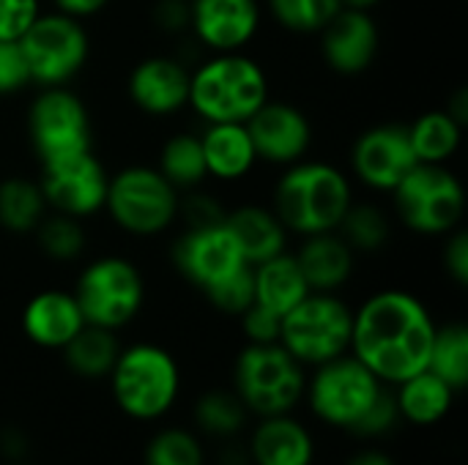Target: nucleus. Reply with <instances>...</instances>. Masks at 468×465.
I'll use <instances>...</instances> for the list:
<instances>
[{
  "instance_id": "f257e3e1",
  "label": "nucleus",
  "mask_w": 468,
  "mask_h": 465,
  "mask_svg": "<svg viewBox=\"0 0 468 465\" xmlns=\"http://www.w3.org/2000/svg\"><path fill=\"white\" fill-rule=\"evenodd\" d=\"M436 326L439 323L420 296L403 288H384L354 310L348 354H354L381 384L398 386L428 370Z\"/></svg>"
},
{
  "instance_id": "f03ea898",
  "label": "nucleus",
  "mask_w": 468,
  "mask_h": 465,
  "mask_svg": "<svg viewBox=\"0 0 468 465\" xmlns=\"http://www.w3.org/2000/svg\"><path fill=\"white\" fill-rule=\"evenodd\" d=\"M351 203V175L332 162L310 156L282 167L271 189V211L299 238L337 230Z\"/></svg>"
},
{
  "instance_id": "7ed1b4c3",
  "label": "nucleus",
  "mask_w": 468,
  "mask_h": 465,
  "mask_svg": "<svg viewBox=\"0 0 468 465\" xmlns=\"http://www.w3.org/2000/svg\"><path fill=\"white\" fill-rule=\"evenodd\" d=\"M271 99L266 69L241 52H208L189 69V110L203 123H247Z\"/></svg>"
},
{
  "instance_id": "20e7f679",
  "label": "nucleus",
  "mask_w": 468,
  "mask_h": 465,
  "mask_svg": "<svg viewBox=\"0 0 468 465\" xmlns=\"http://www.w3.org/2000/svg\"><path fill=\"white\" fill-rule=\"evenodd\" d=\"M107 378L118 411L134 422L167 417L181 395V367L156 343L123 345Z\"/></svg>"
},
{
  "instance_id": "39448f33",
  "label": "nucleus",
  "mask_w": 468,
  "mask_h": 465,
  "mask_svg": "<svg viewBox=\"0 0 468 465\" xmlns=\"http://www.w3.org/2000/svg\"><path fill=\"white\" fill-rule=\"evenodd\" d=\"M181 192L154 164H126L110 173L104 214L134 238H156L178 222Z\"/></svg>"
},
{
  "instance_id": "423d86ee",
  "label": "nucleus",
  "mask_w": 468,
  "mask_h": 465,
  "mask_svg": "<svg viewBox=\"0 0 468 465\" xmlns=\"http://www.w3.org/2000/svg\"><path fill=\"white\" fill-rule=\"evenodd\" d=\"M389 197L395 217L417 236L444 238L466 217V186L450 164H414Z\"/></svg>"
},
{
  "instance_id": "0eeeda50",
  "label": "nucleus",
  "mask_w": 468,
  "mask_h": 465,
  "mask_svg": "<svg viewBox=\"0 0 468 465\" xmlns=\"http://www.w3.org/2000/svg\"><path fill=\"white\" fill-rule=\"evenodd\" d=\"M307 373L280 343H247L233 362V392L258 419L291 414L304 400Z\"/></svg>"
},
{
  "instance_id": "6e6552de",
  "label": "nucleus",
  "mask_w": 468,
  "mask_h": 465,
  "mask_svg": "<svg viewBox=\"0 0 468 465\" xmlns=\"http://www.w3.org/2000/svg\"><path fill=\"white\" fill-rule=\"evenodd\" d=\"M71 293L85 323L121 332L145 307V277L132 258L101 255L82 266Z\"/></svg>"
},
{
  "instance_id": "1a4fd4ad",
  "label": "nucleus",
  "mask_w": 468,
  "mask_h": 465,
  "mask_svg": "<svg viewBox=\"0 0 468 465\" xmlns=\"http://www.w3.org/2000/svg\"><path fill=\"white\" fill-rule=\"evenodd\" d=\"M354 307L337 293H307L282 315L280 345L304 367H318L351 351Z\"/></svg>"
},
{
  "instance_id": "9d476101",
  "label": "nucleus",
  "mask_w": 468,
  "mask_h": 465,
  "mask_svg": "<svg viewBox=\"0 0 468 465\" xmlns=\"http://www.w3.org/2000/svg\"><path fill=\"white\" fill-rule=\"evenodd\" d=\"M19 47L36 88L71 85L90 58V36L82 19L55 8L38 14V19L19 38Z\"/></svg>"
},
{
  "instance_id": "9b49d317",
  "label": "nucleus",
  "mask_w": 468,
  "mask_h": 465,
  "mask_svg": "<svg viewBox=\"0 0 468 465\" xmlns=\"http://www.w3.org/2000/svg\"><path fill=\"white\" fill-rule=\"evenodd\" d=\"M27 143L38 164L93 151V118L80 93L69 85L38 88L27 104Z\"/></svg>"
},
{
  "instance_id": "f8f14e48",
  "label": "nucleus",
  "mask_w": 468,
  "mask_h": 465,
  "mask_svg": "<svg viewBox=\"0 0 468 465\" xmlns=\"http://www.w3.org/2000/svg\"><path fill=\"white\" fill-rule=\"evenodd\" d=\"M313 370L315 373L307 378L304 386L310 411L318 422L348 433L387 386L354 354H343Z\"/></svg>"
},
{
  "instance_id": "ddd939ff",
  "label": "nucleus",
  "mask_w": 468,
  "mask_h": 465,
  "mask_svg": "<svg viewBox=\"0 0 468 465\" xmlns=\"http://www.w3.org/2000/svg\"><path fill=\"white\" fill-rule=\"evenodd\" d=\"M38 167L41 173L36 181L49 211L69 214L74 219H90L104 211L110 173L93 151L52 159Z\"/></svg>"
},
{
  "instance_id": "4468645a",
  "label": "nucleus",
  "mask_w": 468,
  "mask_h": 465,
  "mask_svg": "<svg viewBox=\"0 0 468 465\" xmlns=\"http://www.w3.org/2000/svg\"><path fill=\"white\" fill-rule=\"evenodd\" d=\"M351 175L370 192L389 195L417 162L406 123H376L351 145Z\"/></svg>"
},
{
  "instance_id": "2eb2a0df",
  "label": "nucleus",
  "mask_w": 468,
  "mask_h": 465,
  "mask_svg": "<svg viewBox=\"0 0 468 465\" xmlns=\"http://www.w3.org/2000/svg\"><path fill=\"white\" fill-rule=\"evenodd\" d=\"M170 263L200 293L250 266L225 222L211 227H184L170 247Z\"/></svg>"
},
{
  "instance_id": "dca6fc26",
  "label": "nucleus",
  "mask_w": 468,
  "mask_h": 465,
  "mask_svg": "<svg viewBox=\"0 0 468 465\" xmlns=\"http://www.w3.org/2000/svg\"><path fill=\"white\" fill-rule=\"evenodd\" d=\"M247 132L252 137L258 162L271 167H288L310 156L315 143V129L310 115L282 99H269L250 121Z\"/></svg>"
},
{
  "instance_id": "f3484780",
  "label": "nucleus",
  "mask_w": 468,
  "mask_h": 465,
  "mask_svg": "<svg viewBox=\"0 0 468 465\" xmlns=\"http://www.w3.org/2000/svg\"><path fill=\"white\" fill-rule=\"evenodd\" d=\"M261 22V0H189V33L206 52L247 49Z\"/></svg>"
},
{
  "instance_id": "a211bd4d",
  "label": "nucleus",
  "mask_w": 468,
  "mask_h": 465,
  "mask_svg": "<svg viewBox=\"0 0 468 465\" xmlns=\"http://www.w3.org/2000/svg\"><path fill=\"white\" fill-rule=\"evenodd\" d=\"M126 96L148 118H173L189 104V66L173 55H148L132 66Z\"/></svg>"
},
{
  "instance_id": "6ab92c4d",
  "label": "nucleus",
  "mask_w": 468,
  "mask_h": 465,
  "mask_svg": "<svg viewBox=\"0 0 468 465\" xmlns=\"http://www.w3.org/2000/svg\"><path fill=\"white\" fill-rule=\"evenodd\" d=\"M318 36L326 69L340 77H359L370 71L381 55V27L367 11L340 8Z\"/></svg>"
},
{
  "instance_id": "aec40b11",
  "label": "nucleus",
  "mask_w": 468,
  "mask_h": 465,
  "mask_svg": "<svg viewBox=\"0 0 468 465\" xmlns=\"http://www.w3.org/2000/svg\"><path fill=\"white\" fill-rule=\"evenodd\" d=\"M22 334L44 351H63L85 326L82 310L71 291L47 288L27 299L19 315Z\"/></svg>"
},
{
  "instance_id": "412c9836",
  "label": "nucleus",
  "mask_w": 468,
  "mask_h": 465,
  "mask_svg": "<svg viewBox=\"0 0 468 465\" xmlns=\"http://www.w3.org/2000/svg\"><path fill=\"white\" fill-rule=\"evenodd\" d=\"M293 258L313 293H340L356 269V252L337 230L304 236Z\"/></svg>"
},
{
  "instance_id": "4be33fe9",
  "label": "nucleus",
  "mask_w": 468,
  "mask_h": 465,
  "mask_svg": "<svg viewBox=\"0 0 468 465\" xmlns=\"http://www.w3.org/2000/svg\"><path fill=\"white\" fill-rule=\"evenodd\" d=\"M250 465H313L315 439L291 414L263 417L247 441Z\"/></svg>"
},
{
  "instance_id": "5701e85b",
  "label": "nucleus",
  "mask_w": 468,
  "mask_h": 465,
  "mask_svg": "<svg viewBox=\"0 0 468 465\" xmlns=\"http://www.w3.org/2000/svg\"><path fill=\"white\" fill-rule=\"evenodd\" d=\"M200 145L208 178L222 184H239L261 164L247 123H206Z\"/></svg>"
},
{
  "instance_id": "b1692460",
  "label": "nucleus",
  "mask_w": 468,
  "mask_h": 465,
  "mask_svg": "<svg viewBox=\"0 0 468 465\" xmlns=\"http://www.w3.org/2000/svg\"><path fill=\"white\" fill-rule=\"evenodd\" d=\"M225 227L236 238V244L250 266L263 263L288 249L291 233L285 230L280 217L271 211V206L244 203V206L228 208Z\"/></svg>"
},
{
  "instance_id": "393cba45",
  "label": "nucleus",
  "mask_w": 468,
  "mask_h": 465,
  "mask_svg": "<svg viewBox=\"0 0 468 465\" xmlns=\"http://www.w3.org/2000/svg\"><path fill=\"white\" fill-rule=\"evenodd\" d=\"M252 285H255V304L271 310L274 315L291 312L310 291L293 252H280L263 263L252 266Z\"/></svg>"
},
{
  "instance_id": "a878e982",
  "label": "nucleus",
  "mask_w": 468,
  "mask_h": 465,
  "mask_svg": "<svg viewBox=\"0 0 468 465\" xmlns=\"http://www.w3.org/2000/svg\"><path fill=\"white\" fill-rule=\"evenodd\" d=\"M392 392L398 400L400 419L409 425H417V428L439 425L452 411L455 397H458V392L447 381L433 375L431 370H422V373L400 381Z\"/></svg>"
},
{
  "instance_id": "bb28decb",
  "label": "nucleus",
  "mask_w": 468,
  "mask_h": 465,
  "mask_svg": "<svg viewBox=\"0 0 468 465\" xmlns=\"http://www.w3.org/2000/svg\"><path fill=\"white\" fill-rule=\"evenodd\" d=\"M409 140L422 164H450L452 156L461 151L463 126L441 107L428 110L409 123Z\"/></svg>"
},
{
  "instance_id": "cd10ccee",
  "label": "nucleus",
  "mask_w": 468,
  "mask_h": 465,
  "mask_svg": "<svg viewBox=\"0 0 468 465\" xmlns=\"http://www.w3.org/2000/svg\"><path fill=\"white\" fill-rule=\"evenodd\" d=\"M121 348L123 345H121L118 332H110V329L85 323L77 332V337L60 354H63L66 367L74 375L88 378V381H96V378H107L110 375V370H112Z\"/></svg>"
},
{
  "instance_id": "c85d7f7f",
  "label": "nucleus",
  "mask_w": 468,
  "mask_h": 465,
  "mask_svg": "<svg viewBox=\"0 0 468 465\" xmlns=\"http://www.w3.org/2000/svg\"><path fill=\"white\" fill-rule=\"evenodd\" d=\"M47 200L38 181L8 175L0 181V227L11 236H30L47 217Z\"/></svg>"
},
{
  "instance_id": "c756f323",
  "label": "nucleus",
  "mask_w": 468,
  "mask_h": 465,
  "mask_svg": "<svg viewBox=\"0 0 468 465\" xmlns=\"http://www.w3.org/2000/svg\"><path fill=\"white\" fill-rule=\"evenodd\" d=\"M178 192H189L197 186H206V159L200 145V132H176L170 134L156 156L154 164Z\"/></svg>"
},
{
  "instance_id": "7c9ffc66",
  "label": "nucleus",
  "mask_w": 468,
  "mask_h": 465,
  "mask_svg": "<svg viewBox=\"0 0 468 465\" xmlns=\"http://www.w3.org/2000/svg\"><path fill=\"white\" fill-rule=\"evenodd\" d=\"M250 411L233 389H208L192 408L195 428L217 441H236L250 422Z\"/></svg>"
},
{
  "instance_id": "2f4dec72",
  "label": "nucleus",
  "mask_w": 468,
  "mask_h": 465,
  "mask_svg": "<svg viewBox=\"0 0 468 465\" xmlns=\"http://www.w3.org/2000/svg\"><path fill=\"white\" fill-rule=\"evenodd\" d=\"M337 233L356 255H376L389 244L392 236V217L373 200H356L348 206L346 217L340 219Z\"/></svg>"
},
{
  "instance_id": "473e14b6",
  "label": "nucleus",
  "mask_w": 468,
  "mask_h": 465,
  "mask_svg": "<svg viewBox=\"0 0 468 465\" xmlns=\"http://www.w3.org/2000/svg\"><path fill=\"white\" fill-rule=\"evenodd\" d=\"M428 370L447 381L458 395L468 386V329L466 323L452 321L444 326H436Z\"/></svg>"
},
{
  "instance_id": "72a5a7b5",
  "label": "nucleus",
  "mask_w": 468,
  "mask_h": 465,
  "mask_svg": "<svg viewBox=\"0 0 468 465\" xmlns=\"http://www.w3.org/2000/svg\"><path fill=\"white\" fill-rule=\"evenodd\" d=\"M33 236H36L38 252L47 260H55V263L80 260L82 252H85V244H88L82 219H74V217L58 214V211H47V217L38 222Z\"/></svg>"
},
{
  "instance_id": "f704fd0d",
  "label": "nucleus",
  "mask_w": 468,
  "mask_h": 465,
  "mask_svg": "<svg viewBox=\"0 0 468 465\" xmlns=\"http://www.w3.org/2000/svg\"><path fill=\"white\" fill-rule=\"evenodd\" d=\"M340 8V0H266L271 19L296 36H318Z\"/></svg>"
},
{
  "instance_id": "c9c22d12",
  "label": "nucleus",
  "mask_w": 468,
  "mask_h": 465,
  "mask_svg": "<svg viewBox=\"0 0 468 465\" xmlns=\"http://www.w3.org/2000/svg\"><path fill=\"white\" fill-rule=\"evenodd\" d=\"M145 465H206V449L197 433L184 428H165L145 444Z\"/></svg>"
},
{
  "instance_id": "e433bc0d",
  "label": "nucleus",
  "mask_w": 468,
  "mask_h": 465,
  "mask_svg": "<svg viewBox=\"0 0 468 465\" xmlns=\"http://www.w3.org/2000/svg\"><path fill=\"white\" fill-rule=\"evenodd\" d=\"M203 296H206V301H208L217 312L239 318V315L255 301L252 266L239 269V271L230 274L228 280H222V282H217L214 288H208Z\"/></svg>"
},
{
  "instance_id": "4c0bfd02",
  "label": "nucleus",
  "mask_w": 468,
  "mask_h": 465,
  "mask_svg": "<svg viewBox=\"0 0 468 465\" xmlns=\"http://www.w3.org/2000/svg\"><path fill=\"white\" fill-rule=\"evenodd\" d=\"M225 217H228V206L222 203L219 195L208 192L206 186L181 192L178 219L184 222V227H211V225H222Z\"/></svg>"
},
{
  "instance_id": "58836bf2",
  "label": "nucleus",
  "mask_w": 468,
  "mask_h": 465,
  "mask_svg": "<svg viewBox=\"0 0 468 465\" xmlns=\"http://www.w3.org/2000/svg\"><path fill=\"white\" fill-rule=\"evenodd\" d=\"M400 419V411H398V400H395V392L389 386L381 389V395L376 397V403L367 408V414L354 425V436L359 439H381L387 433H392L398 428Z\"/></svg>"
},
{
  "instance_id": "ea45409f",
  "label": "nucleus",
  "mask_w": 468,
  "mask_h": 465,
  "mask_svg": "<svg viewBox=\"0 0 468 465\" xmlns=\"http://www.w3.org/2000/svg\"><path fill=\"white\" fill-rule=\"evenodd\" d=\"M30 85L33 82L19 41H0V99L16 96Z\"/></svg>"
},
{
  "instance_id": "a19ab883",
  "label": "nucleus",
  "mask_w": 468,
  "mask_h": 465,
  "mask_svg": "<svg viewBox=\"0 0 468 465\" xmlns=\"http://www.w3.org/2000/svg\"><path fill=\"white\" fill-rule=\"evenodd\" d=\"M41 11V0H0V41H19Z\"/></svg>"
},
{
  "instance_id": "79ce46f5",
  "label": "nucleus",
  "mask_w": 468,
  "mask_h": 465,
  "mask_svg": "<svg viewBox=\"0 0 468 465\" xmlns=\"http://www.w3.org/2000/svg\"><path fill=\"white\" fill-rule=\"evenodd\" d=\"M239 323H241V334L247 343L252 345H269V343H280V329H282V318L274 315L271 310L261 307V304H250L241 315H239Z\"/></svg>"
},
{
  "instance_id": "37998d69",
  "label": "nucleus",
  "mask_w": 468,
  "mask_h": 465,
  "mask_svg": "<svg viewBox=\"0 0 468 465\" xmlns=\"http://www.w3.org/2000/svg\"><path fill=\"white\" fill-rule=\"evenodd\" d=\"M441 263L447 277L458 285L466 288L468 285V233L463 227L452 230L444 236V249H441Z\"/></svg>"
},
{
  "instance_id": "c03bdc74",
  "label": "nucleus",
  "mask_w": 468,
  "mask_h": 465,
  "mask_svg": "<svg viewBox=\"0 0 468 465\" xmlns=\"http://www.w3.org/2000/svg\"><path fill=\"white\" fill-rule=\"evenodd\" d=\"M151 22L167 36L189 33V0H154Z\"/></svg>"
},
{
  "instance_id": "a18cd8bd",
  "label": "nucleus",
  "mask_w": 468,
  "mask_h": 465,
  "mask_svg": "<svg viewBox=\"0 0 468 465\" xmlns=\"http://www.w3.org/2000/svg\"><path fill=\"white\" fill-rule=\"evenodd\" d=\"M30 439L19 428H3L0 430V455L8 458L11 463H22L27 458Z\"/></svg>"
},
{
  "instance_id": "49530a36",
  "label": "nucleus",
  "mask_w": 468,
  "mask_h": 465,
  "mask_svg": "<svg viewBox=\"0 0 468 465\" xmlns=\"http://www.w3.org/2000/svg\"><path fill=\"white\" fill-rule=\"evenodd\" d=\"M55 11L69 14L74 19H90L96 14H101L112 0H49Z\"/></svg>"
},
{
  "instance_id": "de8ad7c7",
  "label": "nucleus",
  "mask_w": 468,
  "mask_h": 465,
  "mask_svg": "<svg viewBox=\"0 0 468 465\" xmlns=\"http://www.w3.org/2000/svg\"><path fill=\"white\" fill-rule=\"evenodd\" d=\"M461 126L468 123V90L466 88H458L450 99H447V107H444Z\"/></svg>"
},
{
  "instance_id": "09e8293b",
  "label": "nucleus",
  "mask_w": 468,
  "mask_h": 465,
  "mask_svg": "<svg viewBox=\"0 0 468 465\" xmlns=\"http://www.w3.org/2000/svg\"><path fill=\"white\" fill-rule=\"evenodd\" d=\"M346 465H398L387 452H381V449H362V452H356L351 460Z\"/></svg>"
},
{
  "instance_id": "8fccbe9b",
  "label": "nucleus",
  "mask_w": 468,
  "mask_h": 465,
  "mask_svg": "<svg viewBox=\"0 0 468 465\" xmlns=\"http://www.w3.org/2000/svg\"><path fill=\"white\" fill-rule=\"evenodd\" d=\"M340 5L343 8H351V11H367V14H373L381 5V0H340Z\"/></svg>"
},
{
  "instance_id": "3c124183",
  "label": "nucleus",
  "mask_w": 468,
  "mask_h": 465,
  "mask_svg": "<svg viewBox=\"0 0 468 465\" xmlns=\"http://www.w3.org/2000/svg\"><path fill=\"white\" fill-rule=\"evenodd\" d=\"M14 465H27V463H25V460H22V463H14Z\"/></svg>"
}]
</instances>
